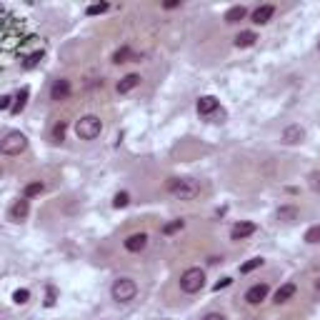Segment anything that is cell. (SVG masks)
<instances>
[{"label":"cell","instance_id":"1","mask_svg":"<svg viewBox=\"0 0 320 320\" xmlns=\"http://www.w3.org/2000/svg\"><path fill=\"white\" fill-rule=\"evenodd\" d=\"M165 190L175 200H195L200 195V185L193 178H170L165 183Z\"/></svg>","mask_w":320,"mask_h":320},{"label":"cell","instance_id":"2","mask_svg":"<svg viewBox=\"0 0 320 320\" xmlns=\"http://www.w3.org/2000/svg\"><path fill=\"white\" fill-rule=\"evenodd\" d=\"M103 133V120L98 115H83L76 120V135L80 140H95Z\"/></svg>","mask_w":320,"mask_h":320},{"label":"cell","instance_id":"3","mask_svg":"<svg viewBox=\"0 0 320 320\" xmlns=\"http://www.w3.org/2000/svg\"><path fill=\"white\" fill-rule=\"evenodd\" d=\"M205 288V273L200 268H188L183 275H180V290L185 295H195Z\"/></svg>","mask_w":320,"mask_h":320},{"label":"cell","instance_id":"4","mask_svg":"<svg viewBox=\"0 0 320 320\" xmlns=\"http://www.w3.org/2000/svg\"><path fill=\"white\" fill-rule=\"evenodd\" d=\"M110 295H113L115 303L135 300V295H138V283L133 280V278H118V280L113 283V288H110Z\"/></svg>","mask_w":320,"mask_h":320},{"label":"cell","instance_id":"5","mask_svg":"<svg viewBox=\"0 0 320 320\" xmlns=\"http://www.w3.org/2000/svg\"><path fill=\"white\" fill-rule=\"evenodd\" d=\"M25 148H28V138L20 130L5 133V138L0 140V153L3 155H20Z\"/></svg>","mask_w":320,"mask_h":320},{"label":"cell","instance_id":"6","mask_svg":"<svg viewBox=\"0 0 320 320\" xmlns=\"http://www.w3.org/2000/svg\"><path fill=\"white\" fill-rule=\"evenodd\" d=\"M268 293H270V285H268V283H255V285L248 288L245 303H248V305H260V303L268 298Z\"/></svg>","mask_w":320,"mask_h":320},{"label":"cell","instance_id":"7","mask_svg":"<svg viewBox=\"0 0 320 320\" xmlns=\"http://www.w3.org/2000/svg\"><path fill=\"white\" fill-rule=\"evenodd\" d=\"M70 80H65V78H60V80H55L53 83V88H50V100H55V103H60V100H68L70 98Z\"/></svg>","mask_w":320,"mask_h":320},{"label":"cell","instance_id":"8","mask_svg":"<svg viewBox=\"0 0 320 320\" xmlns=\"http://www.w3.org/2000/svg\"><path fill=\"white\" fill-rule=\"evenodd\" d=\"M125 250L128 253H140V250H145V245H148V235L145 233H133L125 238Z\"/></svg>","mask_w":320,"mask_h":320},{"label":"cell","instance_id":"9","mask_svg":"<svg viewBox=\"0 0 320 320\" xmlns=\"http://www.w3.org/2000/svg\"><path fill=\"white\" fill-rule=\"evenodd\" d=\"M255 230H258L255 223H248V220H243V223H235L233 230H230V240H243V238H248V235H253Z\"/></svg>","mask_w":320,"mask_h":320},{"label":"cell","instance_id":"10","mask_svg":"<svg viewBox=\"0 0 320 320\" xmlns=\"http://www.w3.org/2000/svg\"><path fill=\"white\" fill-rule=\"evenodd\" d=\"M273 15H275V5H260V8L253 10V23L255 25H265V23H270Z\"/></svg>","mask_w":320,"mask_h":320},{"label":"cell","instance_id":"11","mask_svg":"<svg viewBox=\"0 0 320 320\" xmlns=\"http://www.w3.org/2000/svg\"><path fill=\"white\" fill-rule=\"evenodd\" d=\"M218 110V98H213V95H203L200 100H198V113L210 118V115H215Z\"/></svg>","mask_w":320,"mask_h":320},{"label":"cell","instance_id":"12","mask_svg":"<svg viewBox=\"0 0 320 320\" xmlns=\"http://www.w3.org/2000/svg\"><path fill=\"white\" fill-rule=\"evenodd\" d=\"M303 138H305V130H303L300 125H288V128L283 130V143H288V145L300 143Z\"/></svg>","mask_w":320,"mask_h":320},{"label":"cell","instance_id":"13","mask_svg":"<svg viewBox=\"0 0 320 320\" xmlns=\"http://www.w3.org/2000/svg\"><path fill=\"white\" fill-rule=\"evenodd\" d=\"M138 85H140V76H138V73H128V76L118 83V88H115V90H118L120 95H125V93H130V90H135Z\"/></svg>","mask_w":320,"mask_h":320},{"label":"cell","instance_id":"14","mask_svg":"<svg viewBox=\"0 0 320 320\" xmlns=\"http://www.w3.org/2000/svg\"><path fill=\"white\" fill-rule=\"evenodd\" d=\"M295 293H298L295 283H285V285H280V288L275 290V298H273V300H275L278 305H280V303H288V300H290V298H293Z\"/></svg>","mask_w":320,"mask_h":320},{"label":"cell","instance_id":"15","mask_svg":"<svg viewBox=\"0 0 320 320\" xmlns=\"http://www.w3.org/2000/svg\"><path fill=\"white\" fill-rule=\"evenodd\" d=\"M28 98H30V90H28V88H20L18 93H15V103H13V110H10V113H13V115L23 113V110H25V105H28Z\"/></svg>","mask_w":320,"mask_h":320},{"label":"cell","instance_id":"16","mask_svg":"<svg viewBox=\"0 0 320 320\" xmlns=\"http://www.w3.org/2000/svg\"><path fill=\"white\" fill-rule=\"evenodd\" d=\"M28 210H30V205H28V198L15 200L13 208H10V220H23V218L28 215Z\"/></svg>","mask_w":320,"mask_h":320},{"label":"cell","instance_id":"17","mask_svg":"<svg viewBox=\"0 0 320 320\" xmlns=\"http://www.w3.org/2000/svg\"><path fill=\"white\" fill-rule=\"evenodd\" d=\"M245 15H248V8H245V5H233L225 13V23L228 25H235V23H240Z\"/></svg>","mask_w":320,"mask_h":320},{"label":"cell","instance_id":"18","mask_svg":"<svg viewBox=\"0 0 320 320\" xmlns=\"http://www.w3.org/2000/svg\"><path fill=\"white\" fill-rule=\"evenodd\" d=\"M278 220H285V223H290V220H298V215H300V210L295 205H283V208H278Z\"/></svg>","mask_w":320,"mask_h":320},{"label":"cell","instance_id":"19","mask_svg":"<svg viewBox=\"0 0 320 320\" xmlns=\"http://www.w3.org/2000/svg\"><path fill=\"white\" fill-rule=\"evenodd\" d=\"M255 40H258V35L253 30H243L235 35V48H250V45H255Z\"/></svg>","mask_w":320,"mask_h":320},{"label":"cell","instance_id":"20","mask_svg":"<svg viewBox=\"0 0 320 320\" xmlns=\"http://www.w3.org/2000/svg\"><path fill=\"white\" fill-rule=\"evenodd\" d=\"M43 190H45V185H43L40 180H33V183H28V185L23 188V198H28V200H30V198H35V195H40Z\"/></svg>","mask_w":320,"mask_h":320},{"label":"cell","instance_id":"21","mask_svg":"<svg viewBox=\"0 0 320 320\" xmlns=\"http://www.w3.org/2000/svg\"><path fill=\"white\" fill-rule=\"evenodd\" d=\"M130 58L135 60V55H133V50L128 48V45H123V48H118V50L113 53V63H115V65H120V63H128Z\"/></svg>","mask_w":320,"mask_h":320},{"label":"cell","instance_id":"22","mask_svg":"<svg viewBox=\"0 0 320 320\" xmlns=\"http://www.w3.org/2000/svg\"><path fill=\"white\" fill-rule=\"evenodd\" d=\"M183 228H185V220H170V223H165V225L160 228V233L163 235H173V233H178Z\"/></svg>","mask_w":320,"mask_h":320},{"label":"cell","instance_id":"23","mask_svg":"<svg viewBox=\"0 0 320 320\" xmlns=\"http://www.w3.org/2000/svg\"><path fill=\"white\" fill-rule=\"evenodd\" d=\"M305 243H310V245L320 243V225H310L305 230Z\"/></svg>","mask_w":320,"mask_h":320},{"label":"cell","instance_id":"24","mask_svg":"<svg viewBox=\"0 0 320 320\" xmlns=\"http://www.w3.org/2000/svg\"><path fill=\"white\" fill-rule=\"evenodd\" d=\"M263 263H265L263 258H253V260H248V263H243V265H240V273H243V275H248V273L258 270V268H260Z\"/></svg>","mask_w":320,"mask_h":320},{"label":"cell","instance_id":"25","mask_svg":"<svg viewBox=\"0 0 320 320\" xmlns=\"http://www.w3.org/2000/svg\"><path fill=\"white\" fill-rule=\"evenodd\" d=\"M43 55H45L43 50H35V53H30V55L25 58V63H23V68H28V70H30V68H35V65H38V63H40V60H43Z\"/></svg>","mask_w":320,"mask_h":320},{"label":"cell","instance_id":"26","mask_svg":"<svg viewBox=\"0 0 320 320\" xmlns=\"http://www.w3.org/2000/svg\"><path fill=\"white\" fill-rule=\"evenodd\" d=\"M28 300H30V290L20 288V290H15V293H13V303H15V305H25Z\"/></svg>","mask_w":320,"mask_h":320},{"label":"cell","instance_id":"27","mask_svg":"<svg viewBox=\"0 0 320 320\" xmlns=\"http://www.w3.org/2000/svg\"><path fill=\"white\" fill-rule=\"evenodd\" d=\"M108 8H110L108 3H95V5H88L85 13H88V15H100V13H108Z\"/></svg>","mask_w":320,"mask_h":320},{"label":"cell","instance_id":"28","mask_svg":"<svg viewBox=\"0 0 320 320\" xmlns=\"http://www.w3.org/2000/svg\"><path fill=\"white\" fill-rule=\"evenodd\" d=\"M65 130H68V125H65V123L60 120L55 128H53V140H55V143H60V140L65 138Z\"/></svg>","mask_w":320,"mask_h":320},{"label":"cell","instance_id":"29","mask_svg":"<svg viewBox=\"0 0 320 320\" xmlns=\"http://www.w3.org/2000/svg\"><path fill=\"white\" fill-rule=\"evenodd\" d=\"M128 203H130V195H128V193H118V195L113 198V205L115 208H125Z\"/></svg>","mask_w":320,"mask_h":320},{"label":"cell","instance_id":"30","mask_svg":"<svg viewBox=\"0 0 320 320\" xmlns=\"http://www.w3.org/2000/svg\"><path fill=\"white\" fill-rule=\"evenodd\" d=\"M13 103H15L13 95H3L0 98V110H13Z\"/></svg>","mask_w":320,"mask_h":320},{"label":"cell","instance_id":"31","mask_svg":"<svg viewBox=\"0 0 320 320\" xmlns=\"http://www.w3.org/2000/svg\"><path fill=\"white\" fill-rule=\"evenodd\" d=\"M200 320H228L223 313H208V315H203Z\"/></svg>","mask_w":320,"mask_h":320},{"label":"cell","instance_id":"32","mask_svg":"<svg viewBox=\"0 0 320 320\" xmlns=\"http://www.w3.org/2000/svg\"><path fill=\"white\" fill-rule=\"evenodd\" d=\"M230 283H233V280H230V278H223V280H218V283H215V285H213V290H223V288H228Z\"/></svg>","mask_w":320,"mask_h":320},{"label":"cell","instance_id":"33","mask_svg":"<svg viewBox=\"0 0 320 320\" xmlns=\"http://www.w3.org/2000/svg\"><path fill=\"white\" fill-rule=\"evenodd\" d=\"M310 185H313V190H320V173L310 175Z\"/></svg>","mask_w":320,"mask_h":320},{"label":"cell","instance_id":"34","mask_svg":"<svg viewBox=\"0 0 320 320\" xmlns=\"http://www.w3.org/2000/svg\"><path fill=\"white\" fill-rule=\"evenodd\" d=\"M53 303H55V288H48V300H45V305L50 308Z\"/></svg>","mask_w":320,"mask_h":320},{"label":"cell","instance_id":"35","mask_svg":"<svg viewBox=\"0 0 320 320\" xmlns=\"http://www.w3.org/2000/svg\"><path fill=\"white\" fill-rule=\"evenodd\" d=\"M165 10H173V8H180V0H168L165 5H163Z\"/></svg>","mask_w":320,"mask_h":320},{"label":"cell","instance_id":"36","mask_svg":"<svg viewBox=\"0 0 320 320\" xmlns=\"http://www.w3.org/2000/svg\"><path fill=\"white\" fill-rule=\"evenodd\" d=\"M315 290H320V278H318V280H315Z\"/></svg>","mask_w":320,"mask_h":320},{"label":"cell","instance_id":"37","mask_svg":"<svg viewBox=\"0 0 320 320\" xmlns=\"http://www.w3.org/2000/svg\"><path fill=\"white\" fill-rule=\"evenodd\" d=\"M318 48H320V43H318Z\"/></svg>","mask_w":320,"mask_h":320}]
</instances>
